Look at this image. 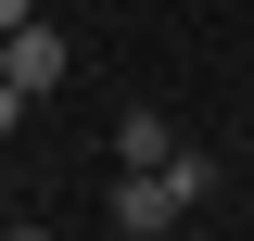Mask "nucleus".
<instances>
[{
    "instance_id": "5",
    "label": "nucleus",
    "mask_w": 254,
    "mask_h": 241,
    "mask_svg": "<svg viewBox=\"0 0 254 241\" xmlns=\"http://www.w3.org/2000/svg\"><path fill=\"white\" fill-rule=\"evenodd\" d=\"M26 13H38V0H0V26H26Z\"/></svg>"
},
{
    "instance_id": "4",
    "label": "nucleus",
    "mask_w": 254,
    "mask_h": 241,
    "mask_svg": "<svg viewBox=\"0 0 254 241\" xmlns=\"http://www.w3.org/2000/svg\"><path fill=\"white\" fill-rule=\"evenodd\" d=\"M13 115H26V89H13V63H0V140H13Z\"/></svg>"
},
{
    "instance_id": "3",
    "label": "nucleus",
    "mask_w": 254,
    "mask_h": 241,
    "mask_svg": "<svg viewBox=\"0 0 254 241\" xmlns=\"http://www.w3.org/2000/svg\"><path fill=\"white\" fill-rule=\"evenodd\" d=\"M165 152H178V115L165 102H127L115 115V165H165Z\"/></svg>"
},
{
    "instance_id": "1",
    "label": "nucleus",
    "mask_w": 254,
    "mask_h": 241,
    "mask_svg": "<svg viewBox=\"0 0 254 241\" xmlns=\"http://www.w3.org/2000/svg\"><path fill=\"white\" fill-rule=\"evenodd\" d=\"M190 203H216V152H203V140H178L165 165H115V203H102V229H115V241H165Z\"/></svg>"
},
{
    "instance_id": "2",
    "label": "nucleus",
    "mask_w": 254,
    "mask_h": 241,
    "mask_svg": "<svg viewBox=\"0 0 254 241\" xmlns=\"http://www.w3.org/2000/svg\"><path fill=\"white\" fill-rule=\"evenodd\" d=\"M0 63H13V89H64V76H76V38L51 26V13H26V26H0Z\"/></svg>"
}]
</instances>
